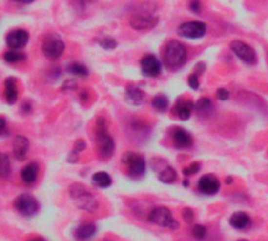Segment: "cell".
<instances>
[{"mask_svg": "<svg viewBox=\"0 0 268 241\" xmlns=\"http://www.w3.org/2000/svg\"><path fill=\"white\" fill-rule=\"evenodd\" d=\"M162 57H163V66L166 69L169 71L181 69L187 63V49L179 41H168L166 46L163 47Z\"/></svg>", "mask_w": 268, "mask_h": 241, "instance_id": "cell-1", "label": "cell"}, {"mask_svg": "<svg viewBox=\"0 0 268 241\" xmlns=\"http://www.w3.org/2000/svg\"><path fill=\"white\" fill-rule=\"evenodd\" d=\"M69 194H71L72 201L76 202V205L82 210H85V212H89V213L96 212L99 207L98 199H96L82 183H72L69 186Z\"/></svg>", "mask_w": 268, "mask_h": 241, "instance_id": "cell-2", "label": "cell"}, {"mask_svg": "<svg viewBox=\"0 0 268 241\" xmlns=\"http://www.w3.org/2000/svg\"><path fill=\"white\" fill-rule=\"evenodd\" d=\"M96 142H98V152L99 157L103 160H108V158L113 155L115 152V140L110 137L105 127V120L103 118L98 119V132H96Z\"/></svg>", "mask_w": 268, "mask_h": 241, "instance_id": "cell-3", "label": "cell"}, {"mask_svg": "<svg viewBox=\"0 0 268 241\" xmlns=\"http://www.w3.org/2000/svg\"><path fill=\"white\" fill-rule=\"evenodd\" d=\"M124 166L127 168V174L132 179H141L146 172V161L144 158L135 154V152H127L123 157Z\"/></svg>", "mask_w": 268, "mask_h": 241, "instance_id": "cell-4", "label": "cell"}, {"mask_svg": "<svg viewBox=\"0 0 268 241\" xmlns=\"http://www.w3.org/2000/svg\"><path fill=\"white\" fill-rule=\"evenodd\" d=\"M64 41L63 38L57 35V33H50L44 38L42 42V54L46 55L50 60H57L62 57V54L64 52Z\"/></svg>", "mask_w": 268, "mask_h": 241, "instance_id": "cell-5", "label": "cell"}, {"mask_svg": "<svg viewBox=\"0 0 268 241\" xmlns=\"http://www.w3.org/2000/svg\"><path fill=\"white\" fill-rule=\"evenodd\" d=\"M149 221L160 225V227H166L169 230H177L179 222L173 218V213L169 212V208L166 207H157L154 208L151 215H149Z\"/></svg>", "mask_w": 268, "mask_h": 241, "instance_id": "cell-6", "label": "cell"}, {"mask_svg": "<svg viewBox=\"0 0 268 241\" xmlns=\"http://www.w3.org/2000/svg\"><path fill=\"white\" fill-rule=\"evenodd\" d=\"M14 208L24 216H33L40 212V204L32 194H21L14 199Z\"/></svg>", "mask_w": 268, "mask_h": 241, "instance_id": "cell-7", "label": "cell"}, {"mask_svg": "<svg viewBox=\"0 0 268 241\" xmlns=\"http://www.w3.org/2000/svg\"><path fill=\"white\" fill-rule=\"evenodd\" d=\"M207 32V25L201 20H190L185 22V24L179 25L177 33L182 38H187V40H198V38H203Z\"/></svg>", "mask_w": 268, "mask_h": 241, "instance_id": "cell-8", "label": "cell"}, {"mask_svg": "<svg viewBox=\"0 0 268 241\" xmlns=\"http://www.w3.org/2000/svg\"><path fill=\"white\" fill-rule=\"evenodd\" d=\"M230 49H232V52L235 54V57L238 60H242L243 63H247L249 66H254L257 63V55L254 49H252L251 46H248L247 42L243 41H232L230 42Z\"/></svg>", "mask_w": 268, "mask_h": 241, "instance_id": "cell-9", "label": "cell"}, {"mask_svg": "<svg viewBox=\"0 0 268 241\" xmlns=\"http://www.w3.org/2000/svg\"><path fill=\"white\" fill-rule=\"evenodd\" d=\"M151 166L155 172H157L160 182H163V183H174L176 182L177 172L169 163L159 160V158H154V160L151 161Z\"/></svg>", "mask_w": 268, "mask_h": 241, "instance_id": "cell-10", "label": "cell"}, {"mask_svg": "<svg viewBox=\"0 0 268 241\" xmlns=\"http://www.w3.org/2000/svg\"><path fill=\"white\" fill-rule=\"evenodd\" d=\"M157 16L151 13H146V11H138V13H133L132 18H130V25L135 28V30H149V28H154L157 25Z\"/></svg>", "mask_w": 268, "mask_h": 241, "instance_id": "cell-11", "label": "cell"}, {"mask_svg": "<svg viewBox=\"0 0 268 241\" xmlns=\"http://www.w3.org/2000/svg\"><path fill=\"white\" fill-rule=\"evenodd\" d=\"M140 67H141V72H143L146 77H157L162 72V63L155 55H146L141 58Z\"/></svg>", "mask_w": 268, "mask_h": 241, "instance_id": "cell-12", "label": "cell"}, {"mask_svg": "<svg viewBox=\"0 0 268 241\" xmlns=\"http://www.w3.org/2000/svg\"><path fill=\"white\" fill-rule=\"evenodd\" d=\"M30 40V35L28 32H25V30H13V32H10L8 35H6V44H8L10 49H22L27 46V42Z\"/></svg>", "mask_w": 268, "mask_h": 241, "instance_id": "cell-13", "label": "cell"}, {"mask_svg": "<svg viewBox=\"0 0 268 241\" xmlns=\"http://www.w3.org/2000/svg\"><path fill=\"white\" fill-rule=\"evenodd\" d=\"M198 190L203 193V194H207V196H213L220 191V182L218 179L212 176V174H206L199 179L198 182Z\"/></svg>", "mask_w": 268, "mask_h": 241, "instance_id": "cell-14", "label": "cell"}, {"mask_svg": "<svg viewBox=\"0 0 268 241\" xmlns=\"http://www.w3.org/2000/svg\"><path fill=\"white\" fill-rule=\"evenodd\" d=\"M27 152H28V140L25 137H22V135H16V137L13 138V155H14V158L19 161L25 160Z\"/></svg>", "mask_w": 268, "mask_h": 241, "instance_id": "cell-15", "label": "cell"}, {"mask_svg": "<svg viewBox=\"0 0 268 241\" xmlns=\"http://www.w3.org/2000/svg\"><path fill=\"white\" fill-rule=\"evenodd\" d=\"M5 100L6 103H16L18 100V97H19V86H18V81L16 79H13V77H8L5 80Z\"/></svg>", "mask_w": 268, "mask_h": 241, "instance_id": "cell-16", "label": "cell"}, {"mask_svg": "<svg viewBox=\"0 0 268 241\" xmlns=\"http://www.w3.org/2000/svg\"><path fill=\"white\" fill-rule=\"evenodd\" d=\"M193 110H195V103H193L190 99H181V100L177 102L176 108H174V115L179 119L187 120L191 116Z\"/></svg>", "mask_w": 268, "mask_h": 241, "instance_id": "cell-17", "label": "cell"}, {"mask_svg": "<svg viewBox=\"0 0 268 241\" xmlns=\"http://www.w3.org/2000/svg\"><path fill=\"white\" fill-rule=\"evenodd\" d=\"M173 141H174V146L179 147V149H185V147H190L193 144V138H191V135L187 132V130H184V129H176L174 135H173Z\"/></svg>", "mask_w": 268, "mask_h": 241, "instance_id": "cell-18", "label": "cell"}, {"mask_svg": "<svg viewBox=\"0 0 268 241\" xmlns=\"http://www.w3.org/2000/svg\"><path fill=\"white\" fill-rule=\"evenodd\" d=\"M125 99H127V102L132 105H140L144 100V91H141V89L135 85H129L125 88Z\"/></svg>", "mask_w": 268, "mask_h": 241, "instance_id": "cell-19", "label": "cell"}, {"mask_svg": "<svg viewBox=\"0 0 268 241\" xmlns=\"http://www.w3.org/2000/svg\"><path fill=\"white\" fill-rule=\"evenodd\" d=\"M230 225H232L234 229H238V230H245L249 225L251 220H249V216L248 213H245V212H237L234 213L232 216H230V220H229Z\"/></svg>", "mask_w": 268, "mask_h": 241, "instance_id": "cell-20", "label": "cell"}, {"mask_svg": "<svg viewBox=\"0 0 268 241\" xmlns=\"http://www.w3.org/2000/svg\"><path fill=\"white\" fill-rule=\"evenodd\" d=\"M36 177H38V164L36 163H28L27 166L21 171V179L22 182L27 183V185H32Z\"/></svg>", "mask_w": 268, "mask_h": 241, "instance_id": "cell-21", "label": "cell"}, {"mask_svg": "<svg viewBox=\"0 0 268 241\" xmlns=\"http://www.w3.org/2000/svg\"><path fill=\"white\" fill-rule=\"evenodd\" d=\"M94 233H96V225L89 222V224L79 225L74 235H76V238H79V240H88V238L94 237Z\"/></svg>", "mask_w": 268, "mask_h": 241, "instance_id": "cell-22", "label": "cell"}, {"mask_svg": "<svg viewBox=\"0 0 268 241\" xmlns=\"http://www.w3.org/2000/svg\"><path fill=\"white\" fill-rule=\"evenodd\" d=\"M93 183L98 186V188H108L111 185V177L108 172H96L93 176Z\"/></svg>", "mask_w": 268, "mask_h": 241, "instance_id": "cell-23", "label": "cell"}, {"mask_svg": "<svg viewBox=\"0 0 268 241\" xmlns=\"http://www.w3.org/2000/svg\"><path fill=\"white\" fill-rule=\"evenodd\" d=\"M3 60L6 63H21L25 60V54H21L16 49H11V50H6L3 54Z\"/></svg>", "mask_w": 268, "mask_h": 241, "instance_id": "cell-24", "label": "cell"}, {"mask_svg": "<svg viewBox=\"0 0 268 241\" xmlns=\"http://www.w3.org/2000/svg\"><path fill=\"white\" fill-rule=\"evenodd\" d=\"M152 107L163 113V111H166L168 107H169V100H168V97L166 96H163V94H159V96H155L154 99H152Z\"/></svg>", "mask_w": 268, "mask_h": 241, "instance_id": "cell-25", "label": "cell"}, {"mask_svg": "<svg viewBox=\"0 0 268 241\" xmlns=\"http://www.w3.org/2000/svg\"><path fill=\"white\" fill-rule=\"evenodd\" d=\"M212 100L208 99V97H203V99H199L196 103H195V110H198L199 115H204V113H208L212 110Z\"/></svg>", "mask_w": 268, "mask_h": 241, "instance_id": "cell-26", "label": "cell"}, {"mask_svg": "<svg viewBox=\"0 0 268 241\" xmlns=\"http://www.w3.org/2000/svg\"><path fill=\"white\" fill-rule=\"evenodd\" d=\"M69 72L74 74V75H79V77H86V75H88L86 66H83L82 63H72V64H69Z\"/></svg>", "mask_w": 268, "mask_h": 241, "instance_id": "cell-27", "label": "cell"}, {"mask_svg": "<svg viewBox=\"0 0 268 241\" xmlns=\"http://www.w3.org/2000/svg\"><path fill=\"white\" fill-rule=\"evenodd\" d=\"M10 171H11V164H10V157L6 154H2V166H0V174L3 179L10 177Z\"/></svg>", "mask_w": 268, "mask_h": 241, "instance_id": "cell-28", "label": "cell"}, {"mask_svg": "<svg viewBox=\"0 0 268 241\" xmlns=\"http://www.w3.org/2000/svg\"><path fill=\"white\" fill-rule=\"evenodd\" d=\"M98 42H99V46H101V47L107 49V50H113V49H116V46H118V42H116L115 38H110V36H103V38H101V40H98Z\"/></svg>", "mask_w": 268, "mask_h": 241, "instance_id": "cell-29", "label": "cell"}, {"mask_svg": "<svg viewBox=\"0 0 268 241\" xmlns=\"http://www.w3.org/2000/svg\"><path fill=\"white\" fill-rule=\"evenodd\" d=\"M191 233L193 237L201 240V238H206V233H207V229L204 227V225H195V227L191 229Z\"/></svg>", "mask_w": 268, "mask_h": 241, "instance_id": "cell-30", "label": "cell"}, {"mask_svg": "<svg viewBox=\"0 0 268 241\" xmlns=\"http://www.w3.org/2000/svg\"><path fill=\"white\" fill-rule=\"evenodd\" d=\"M199 168H201V164H199V163H193V164H190L188 168H185V169H184V176H185V177H188V176L196 174V172L199 171Z\"/></svg>", "mask_w": 268, "mask_h": 241, "instance_id": "cell-31", "label": "cell"}, {"mask_svg": "<svg viewBox=\"0 0 268 241\" xmlns=\"http://www.w3.org/2000/svg\"><path fill=\"white\" fill-rule=\"evenodd\" d=\"M182 216H184V220L187 222H191L193 218H195V212H193L191 208H184L182 210Z\"/></svg>", "mask_w": 268, "mask_h": 241, "instance_id": "cell-32", "label": "cell"}, {"mask_svg": "<svg viewBox=\"0 0 268 241\" xmlns=\"http://www.w3.org/2000/svg\"><path fill=\"white\" fill-rule=\"evenodd\" d=\"M188 85L193 89H198L199 88V80H198V75L196 74H191L190 77H188Z\"/></svg>", "mask_w": 268, "mask_h": 241, "instance_id": "cell-33", "label": "cell"}, {"mask_svg": "<svg viewBox=\"0 0 268 241\" xmlns=\"http://www.w3.org/2000/svg\"><path fill=\"white\" fill-rule=\"evenodd\" d=\"M188 6L193 13H199L201 11V0H190Z\"/></svg>", "mask_w": 268, "mask_h": 241, "instance_id": "cell-34", "label": "cell"}, {"mask_svg": "<svg viewBox=\"0 0 268 241\" xmlns=\"http://www.w3.org/2000/svg\"><path fill=\"white\" fill-rule=\"evenodd\" d=\"M217 97L220 100H227L229 99V91L225 88H220L218 91H217Z\"/></svg>", "mask_w": 268, "mask_h": 241, "instance_id": "cell-35", "label": "cell"}, {"mask_svg": "<svg viewBox=\"0 0 268 241\" xmlns=\"http://www.w3.org/2000/svg\"><path fill=\"white\" fill-rule=\"evenodd\" d=\"M83 149H85V141H83V140H79V141H77V144L74 146V150H72V152H74V154H79L80 150H83Z\"/></svg>", "mask_w": 268, "mask_h": 241, "instance_id": "cell-36", "label": "cell"}, {"mask_svg": "<svg viewBox=\"0 0 268 241\" xmlns=\"http://www.w3.org/2000/svg\"><path fill=\"white\" fill-rule=\"evenodd\" d=\"M0 135H2V138L8 137V125H6L5 118H2V132H0Z\"/></svg>", "mask_w": 268, "mask_h": 241, "instance_id": "cell-37", "label": "cell"}, {"mask_svg": "<svg viewBox=\"0 0 268 241\" xmlns=\"http://www.w3.org/2000/svg\"><path fill=\"white\" fill-rule=\"evenodd\" d=\"M22 111H30V102H24V105H22Z\"/></svg>", "mask_w": 268, "mask_h": 241, "instance_id": "cell-38", "label": "cell"}, {"mask_svg": "<svg viewBox=\"0 0 268 241\" xmlns=\"http://www.w3.org/2000/svg\"><path fill=\"white\" fill-rule=\"evenodd\" d=\"M14 2H18V3H32L33 0H14Z\"/></svg>", "mask_w": 268, "mask_h": 241, "instance_id": "cell-39", "label": "cell"}]
</instances>
